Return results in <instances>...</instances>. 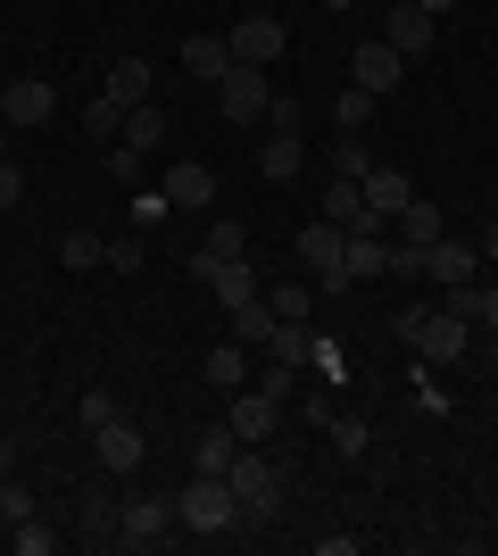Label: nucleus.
<instances>
[{"label": "nucleus", "instance_id": "nucleus-12", "mask_svg": "<svg viewBox=\"0 0 498 556\" xmlns=\"http://www.w3.org/2000/svg\"><path fill=\"white\" fill-rule=\"evenodd\" d=\"M424 275L440 282V291H457V282H482V250H465V241H449V232H440V241L424 250Z\"/></svg>", "mask_w": 498, "mask_h": 556}, {"label": "nucleus", "instance_id": "nucleus-27", "mask_svg": "<svg viewBox=\"0 0 498 556\" xmlns=\"http://www.w3.org/2000/svg\"><path fill=\"white\" fill-rule=\"evenodd\" d=\"M100 257H108V241H100V232H67V241H59V266H75V275H84V266H100Z\"/></svg>", "mask_w": 498, "mask_h": 556}, {"label": "nucleus", "instance_id": "nucleus-20", "mask_svg": "<svg viewBox=\"0 0 498 556\" xmlns=\"http://www.w3.org/2000/svg\"><path fill=\"white\" fill-rule=\"evenodd\" d=\"M200 374H208L216 391H241V382H250V341H216Z\"/></svg>", "mask_w": 498, "mask_h": 556}, {"label": "nucleus", "instance_id": "nucleus-6", "mask_svg": "<svg viewBox=\"0 0 498 556\" xmlns=\"http://www.w3.org/2000/svg\"><path fill=\"white\" fill-rule=\"evenodd\" d=\"M191 275L216 291V307H225V316L258 300V275H250V266H233V257H208V250H200V257H191Z\"/></svg>", "mask_w": 498, "mask_h": 556}, {"label": "nucleus", "instance_id": "nucleus-33", "mask_svg": "<svg viewBox=\"0 0 498 556\" xmlns=\"http://www.w3.org/2000/svg\"><path fill=\"white\" fill-rule=\"evenodd\" d=\"M25 515H34V498H25V482H9V473H0V523H9V532H17Z\"/></svg>", "mask_w": 498, "mask_h": 556}, {"label": "nucleus", "instance_id": "nucleus-25", "mask_svg": "<svg viewBox=\"0 0 498 556\" xmlns=\"http://www.w3.org/2000/svg\"><path fill=\"white\" fill-rule=\"evenodd\" d=\"M158 141H166V116H158V100L125 109V150H158Z\"/></svg>", "mask_w": 498, "mask_h": 556}, {"label": "nucleus", "instance_id": "nucleus-44", "mask_svg": "<svg viewBox=\"0 0 498 556\" xmlns=\"http://www.w3.org/2000/svg\"><path fill=\"white\" fill-rule=\"evenodd\" d=\"M9 465H17V441H0V473H9Z\"/></svg>", "mask_w": 498, "mask_h": 556}, {"label": "nucleus", "instance_id": "nucleus-37", "mask_svg": "<svg viewBox=\"0 0 498 556\" xmlns=\"http://www.w3.org/2000/svg\"><path fill=\"white\" fill-rule=\"evenodd\" d=\"M200 250H208V257H241V250H250V232H241V225H216Z\"/></svg>", "mask_w": 498, "mask_h": 556}, {"label": "nucleus", "instance_id": "nucleus-15", "mask_svg": "<svg viewBox=\"0 0 498 556\" xmlns=\"http://www.w3.org/2000/svg\"><path fill=\"white\" fill-rule=\"evenodd\" d=\"M225 424H233L241 441L258 448L266 432H274V424H283V399H266V391H241V399H233V416H225Z\"/></svg>", "mask_w": 498, "mask_h": 556}, {"label": "nucleus", "instance_id": "nucleus-14", "mask_svg": "<svg viewBox=\"0 0 498 556\" xmlns=\"http://www.w3.org/2000/svg\"><path fill=\"white\" fill-rule=\"evenodd\" d=\"M92 457L108 465V473H133V465H142V432H133V424H125V416L92 424Z\"/></svg>", "mask_w": 498, "mask_h": 556}, {"label": "nucleus", "instance_id": "nucleus-46", "mask_svg": "<svg viewBox=\"0 0 498 556\" xmlns=\"http://www.w3.org/2000/svg\"><path fill=\"white\" fill-rule=\"evenodd\" d=\"M324 9H357V0H324Z\"/></svg>", "mask_w": 498, "mask_h": 556}, {"label": "nucleus", "instance_id": "nucleus-41", "mask_svg": "<svg viewBox=\"0 0 498 556\" xmlns=\"http://www.w3.org/2000/svg\"><path fill=\"white\" fill-rule=\"evenodd\" d=\"M474 325H490V332H498V282H482V316H474Z\"/></svg>", "mask_w": 498, "mask_h": 556}, {"label": "nucleus", "instance_id": "nucleus-36", "mask_svg": "<svg viewBox=\"0 0 498 556\" xmlns=\"http://www.w3.org/2000/svg\"><path fill=\"white\" fill-rule=\"evenodd\" d=\"M59 548V532H50V523H34V515H25L17 523V556H50Z\"/></svg>", "mask_w": 498, "mask_h": 556}, {"label": "nucleus", "instance_id": "nucleus-39", "mask_svg": "<svg viewBox=\"0 0 498 556\" xmlns=\"http://www.w3.org/2000/svg\"><path fill=\"white\" fill-rule=\"evenodd\" d=\"M258 391H266V399H291V391H299V366H266Z\"/></svg>", "mask_w": 498, "mask_h": 556}, {"label": "nucleus", "instance_id": "nucleus-8", "mask_svg": "<svg viewBox=\"0 0 498 556\" xmlns=\"http://www.w3.org/2000/svg\"><path fill=\"white\" fill-rule=\"evenodd\" d=\"M0 116H9V125H50V116H59V84H42V75H17V84H9V92H0Z\"/></svg>", "mask_w": 498, "mask_h": 556}, {"label": "nucleus", "instance_id": "nucleus-19", "mask_svg": "<svg viewBox=\"0 0 498 556\" xmlns=\"http://www.w3.org/2000/svg\"><path fill=\"white\" fill-rule=\"evenodd\" d=\"M266 349H274V366H299V374L316 366V332H308V325H283V316H274V332H266Z\"/></svg>", "mask_w": 498, "mask_h": 556}, {"label": "nucleus", "instance_id": "nucleus-30", "mask_svg": "<svg viewBox=\"0 0 498 556\" xmlns=\"http://www.w3.org/2000/svg\"><path fill=\"white\" fill-rule=\"evenodd\" d=\"M366 116H374V92H357V84H349L341 100H332V125H341V134H357Z\"/></svg>", "mask_w": 498, "mask_h": 556}, {"label": "nucleus", "instance_id": "nucleus-32", "mask_svg": "<svg viewBox=\"0 0 498 556\" xmlns=\"http://www.w3.org/2000/svg\"><path fill=\"white\" fill-rule=\"evenodd\" d=\"M100 266H117V275H142V266H150V250L133 241V232H125V241H108V257H100Z\"/></svg>", "mask_w": 498, "mask_h": 556}, {"label": "nucleus", "instance_id": "nucleus-34", "mask_svg": "<svg viewBox=\"0 0 498 556\" xmlns=\"http://www.w3.org/2000/svg\"><path fill=\"white\" fill-rule=\"evenodd\" d=\"M332 448H341V457H366V416H332Z\"/></svg>", "mask_w": 498, "mask_h": 556}, {"label": "nucleus", "instance_id": "nucleus-40", "mask_svg": "<svg viewBox=\"0 0 498 556\" xmlns=\"http://www.w3.org/2000/svg\"><path fill=\"white\" fill-rule=\"evenodd\" d=\"M17 200H25V175H17L9 159H0V208H17Z\"/></svg>", "mask_w": 498, "mask_h": 556}, {"label": "nucleus", "instance_id": "nucleus-5", "mask_svg": "<svg viewBox=\"0 0 498 556\" xmlns=\"http://www.w3.org/2000/svg\"><path fill=\"white\" fill-rule=\"evenodd\" d=\"M341 250H349V225H332V216H316V225L299 232V266H316V282H324V291H349Z\"/></svg>", "mask_w": 498, "mask_h": 556}, {"label": "nucleus", "instance_id": "nucleus-13", "mask_svg": "<svg viewBox=\"0 0 498 556\" xmlns=\"http://www.w3.org/2000/svg\"><path fill=\"white\" fill-rule=\"evenodd\" d=\"M366 225H382V216H399L407 200H416V184H407V166H374V175H366Z\"/></svg>", "mask_w": 498, "mask_h": 556}, {"label": "nucleus", "instance_id": "nucleus-23", "mask_svg": "<svg viewBox=\"0 0 498 556\" xmlns=\"http://www.w3.org/2000/svg\"><path fill=\"white\" fill-rule=\"evenodd\" d=\"M108 100H117V109H142L150 100V67L142 59H117V67H108Z\"/></svg>", "mask_w": 498, "mask_h": 556}, {"label": "nucleus", "instance_id": "nucleus-47", "mask_svg": "<svg viewBox=\"0 0 498 556\" xmlns=\"http://www.w3.org/2000/svg\"><path fill=\"white\" fill-rule=\"evenodd\" d=\"M0 159H9V134H0Z\"/></svg>", "mask_w": 498, "mask_h": 556}, {"label": "nucleus", "instance_id": "nucleus-18", "mask_svg": "<svg viewBox=\"0 0 498 556\" xmlns=\"http://www.w3.org/2000/svg\"><path fill=\"white\" fill-rule=\"evenodd\" d=\"M299 166H308V141H299V134H274V141L258 150V175H266V184H291Z\"/></svg>", "mask_w": 498, "mask_h": 556}, {"label": "nucleus", "instance_id": "nucleus-28", "mask_svg": "<svg viewBox=\"0 0 498 556\" xmlns=\"http://www.w3.org/2000/svg\"><path fill=\"white\" fill-rule=\"evenodd\" d=\"M266 332H274V307H266V291L250 307H233V341H266Z\"/></svg>", "mask_w": 498, "mask_h": 556}, {"label": "nucleus", "instance_id": "nucleus-38", "mask_svg": "<svg viewBox=\"0 0 498 556\" xmlns=\"http://www.w3.org/2000/svg\"><path fill=\"white\" fill-rule=\"evenodd\" d=\"M266 125H274V134H299V125H308V109H299V100H274V109H266Z\"/></svg>", "mask_w": 498, "mask_h": 556}, {"label": "nucleus", "instance_id": "nucleus-42", "mask_svg": "<svg viewBox=\"0 0 498 556\" xmlns=\"http://www.w3.org/2000/svg\"><path fill=\"white\" fill-rule=\"evenodd\" d=\"M482 266H498V225H490V232H482Z\"/></svg>", "mask_w": 498, "mask_h": 556}, {"label": "nucleus", "instance_id": "nucleus-35", "mask_svg": "<svg viewBox=\"0 0 498 556\" xmlns=\"http://www.w3.org/2000/svg\"><path fill=\"white\" fill-rule=\"evenodd\" d=\"M175 208V200H166V184L150 191V184H133V225H158V216Z\"/></svg>", "mask_w": 498, "mask_h": 556}, {"label": "nucleus", "instance_id": "nucleus-7", "mask_svg": "<svg viewBox=\"0 0 498 556\" xmlns=\"http://www.w3.org/2000/svg\"><path fill=\"white\" fill-rule=\"evenodd\" d=\"M283 42H291L283 17H241L233 34H225V50H233L241 67H274V59H283Z\"/></svg>", "mask_w": 498, "mask_h": 556}, {"label": "nucleus", "instance_id": "nucleus-45", "mask_svg": "<svg viewBox=\"0 0 498 556\" xmlns=\"http://www.w3.org/2000/svg\"><path fill=\"white\" fill-rule=\"evenodd\" d=\"M490 374H498V332H490Z\"/></svg>", "mask_w": 498, "mask_h": 556}, {"label": "nucleus", "instance_id": "nucleus-29", "mask_svg": "<svg viewBox=\"0 0 498 556\" xmlns=\"http://www.w3.org/2000/svg\"><path fill=\"white\" fill-rule=\"evenodd\" d=\"M266 307H274L283 325H308V282H274V291H266Z\"/></svg>", "mask_w": 498, "mask_h": 556}, {"label": "nucleus", "instance_id": "nucleus-10", "mask_svg": "<svg viewBox=\"0 0 498 556\" xmlns=\"http://www.w3.org/2000/svg\"><path fill=\"white\" fill-rule=\"evenodd\" d=\"M349 67H357V92H399V75H407V59H399V50H391V42H382V34H374V42H357V59H349Z\"/></svg>", "mask_w": 498, "mask_h": 556}, {"label": "nucleus", "instance_id": "nucleus-26", "mask_svg": "<svg viewBox=\"0 0 498 556\" xmlns=\"http://www.w3.org/2000/svg\"><path fill=\"white\" fill-rule=\"evenodd\" d=\"M332 175H349V184H366V175H374V150H366L357 134H341V141H332Z\"/></svg>", "mask_w": 498, "mask_h": 556}, {"label": "nucleus", "instance_id": "nucleus-31", "mask_svg": "<svg viewBox=\"0 0 498 556\" xmlns=\"http://www.w3.org/2000/svg\"><path fill=\"white\" fill-rule=\"evenodd\" d=\"M84 134H100V141H117V134H125V109H117V100H108V92H100L92 109H84Z\"/></svg>", "mask_w": 498, "mask_h": 556}, {"label": "nucleus", "instance_id": "nucleus-4", "mask_svg": "<svg viewBox=\"0 0 498 556\" xmlns=\"http://www.w3.org/2000/svg\"><path fill=\"white\" fill-rule=\"evenodd\" d=\"M216 109H225V125H258L266 109H274V92H266V67H225V84H216Z\"/></svg>", "mask_w": 498, "mask_h": 556}, {"label": "nucleus", "instance_id": "nucleus-1", "mask_svg": "<svg viewBox=\"0 0 498 556\" xmlns=\"http://www.w3.org/2000/svg\"><path fill=\"white\" fill-rule=\"evenodd\" d=\"M391 332H407L424 366H457V357H465V332H474V325H465L457 307H407V316H399Z\"/></svg>", "mask_w": 498, "mask_h": 556}, {"label": "nucleus", "instance_id": "nucleus-3", "mask_svg": "<svg viewBox=\"0 0 498 556\" xmlns=\"http://www.w3.org/2000/svg\"><path fill=\"white\" fill-rule=\"evenodd\" d=\"M225 482H233V507L250 515V523H266V515L283 507V473H274V465H266L250 441H241V457L225 465Z\"/></svg>", "mask_w": 498, "mask_h": 556}, {"label": "nucleus", "instance_id": "nucleus-2", "mask_svg": "<svg viewBox=\"0 0 498 556\" xmlns=\"http://www.w3.org/2000/svg\"><path fill=\"white\" fill-rule=\"evenodd\" d=\"M175 523H183V532H233V523H241L233 482H225V473H191L183 498H175Z\"/></svg>", "mask_w": 498, "mask_h": 556}, {"label": "nucleus", "instance_id": "nucleus-22", "mask_svg": "<svg viewBox=\"0 0 498 556\" xmlns=\"http://www.w3.org/2000/svg\"><path fill=\"white\" fill-rule=\"evenodd\" d=\"M440 232H449V225H440V208H432V200H407V208H399V241H407V250H432Z\"/></svg>", "mask_w": 498, "mask_h": 556}, {"label": "nucleus", "instance_id": "nucleus-21", "mask_svg": "<svg viewBox=\"0 0 498 556\" xmlns=\"http://www.w3.org/2000/svg\"><path fill=\"white\" fill-rule=\"evenodd\" d=\"M233 457H241V432H233V424H208V432L191 441V465H200V473H225Z\"/></svg>", "mask_w": 498, "mask_h": 556}, {"label": "nucleus", "instance_id": "nucleus-24", "mask_svg": "<svg viewBox=\"0 0 498 556\" xmlns=\"http://www.w3.org/2000/svg\"><path fill=\"white\" fill-rule=\"evenodd\" d=\"M324 216H332V225H366V191H357L349 175H332V184H324Z\"/></svg>", "mask_w": 498, "mask_h": 556}, {"label": "nucleus", "instance_id": "nucleus-11", "mask_svg": "<svg viewBox=\"0 0 498 556\" xmlns=\"http://www.w3.org/2000/svg\"><path fill=\"white\" fill-rule=\"evenodd\" d=\"M432 25H440V17H432V9H416V0H399V9L382 17V42L399 50V59H424V50H432Z\"/></svg>", "mask_w": 498, "mask_h": 556}, {"label": "nucleus", "instance_id": "nucleus-43", "mask_svg": "<svg viewBox=\"0 0 498 556\" xmlns=\"http://www.w3.org/2000/svg\"><path fill=\"white\" fill-rule=\"evenodd\" d=\"M416 9H432V17H449V9H457V0H416Z\"/></svg>", "mask_w": 498, "mask_h": 556}, {"label": "nucleus", "instance_id": "nucleus-16", "mask_svg": "<svg viewBox=\"0 0 498 556\" xmlns=\"http://www.w3.org/2000/svg\"><path fill=\"white\" fill-rule=\"evenodd\" d=\"M225 67H233L225 34H191V42H183V75H191V84H225Z\"/></svg>", "mask_w": 498, "mask_h": 556}, {"label": "nucleus", "instance_id": "nucleus-17", "mask_svg": "<svg viewBox=\"0 0 498 556\" xmlns=\"http://www.w3.org/2000/svg\"><path fill=\"white\" fill-rule=\"evenodd\" d=\"M166 200H175V208H208V200H216V175H208L200 159L166 166Z\"/></svg>", "mask_w": 498, "mask_h": 556}, {"label": "nucleus", "instance_id": "nucleus-9", "mask_svg": "<svg viewBox=\"0 0 498 556\" xmlns=\"http://www.w3.org/2000/svg\"><path fill=\"white\" fill-rule=\"evenodd\" d=\"M166 532H175V498H133L117 515V548H158Z\"/></svg>", "mask_w": 498, "mask_h": 556}]
</instances>
